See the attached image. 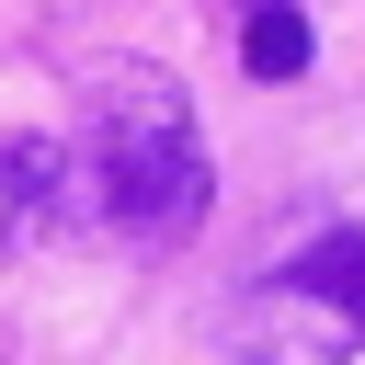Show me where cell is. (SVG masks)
I'll return each instance as SVG.
<instances>
[{"mask_svg":"<svg viewBox=\"0 0 365 365\" xmlns=\"http://www.w3.org/2000/svg\"><path fill=\"white\" fill-rule=\"evenodd\" d=\"M80 217L114 228V240H194L205 228V137H194V103L171 68L148 57H91L80 68Z\"/></svg>","mask_w":365,"mask_h":365,"instance_id":"cell-1","label":"cell"},{"mask_svg":"<svg viewBox=\"0 0 365 365\" xmlns=\"http://www.w3.org/2000/svg\"><path fill=\"white\" fill-rule=\"evenodd\" d=\"M240 68H251V80H297V68H308V11H297V0H262V11L240 23Z\"/></svg>","mask_w":365,"mask_h":365,"instance_id":"cell-4","label":"cell"},{"mask_svg":"<svg viewBox=\"0 0 365 365\" xmlns=\"http://www.w3.org/2000/svg\"><path fill=\"white\" fill-rule=\"evenodd\" d=\"M228 342L251 365H342L365 342V228H319L297 262H274L228 308Z\"/></svg>","mask_w":365,"mask_h":365,"instance_id":"cell-2","label":"cell"},{"mask_svg":"<svg viewBox=\"0 0 365 365\" xmlns=\"http://www.w3.org/2000/svg\"><path fill=\"white\" fill-rule=\"evenodd\" d=\"M80 228H91V217H80L68 148L34 137V125H0V251H23V240H80Z\"/></svg>","mask_w":365,"mask_h":365,"instance_id":"cell-3","label":"cell"}]
</instances>
